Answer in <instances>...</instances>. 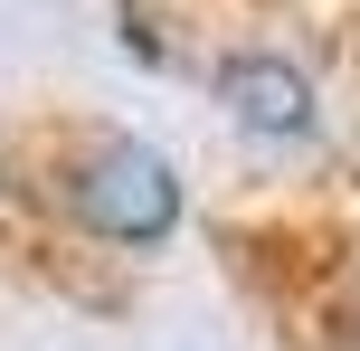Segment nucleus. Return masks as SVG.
Segmentation results:
<instances>
[{
  "mask_svg": "<svg viewBox=\"0 0 360 351\" xmlns=\"http://www.w3.org/2000/svg\"><path fill=\"white\" fill-rule=\"evenodd\" d=\"M218 95H228V114L247 133H266V143H304L313 133V86L285 57H228V67H218Z\"/></svg>",
  "mask_w": 360,
  "mask_h": 351,
  "instance_id": "nucleus-2",
  "label": "nucleus"
},
{
  "mask_svg": "<svg viewBox=\"0 0 360 351\" xmlns=\"http://www.w3.org/2000/svg\"><path fill=\"white\" fill-rule=\"evenodd\" d=\"M67 209L105 247H162L171 228H180V181H171V162L152 143L114 133V143H95L86 162L67 171Z\"/></svg>",
  "mask_w": 360,
  "mask_h": 351,
  "instance_id": "nucleus-1",
  "label": "nucleus"
}]
</instances>
